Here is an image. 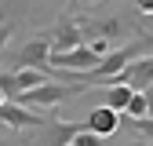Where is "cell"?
<instances>
[{
    "label": "cell",
    "mask_w": 153,
    "mask_h": 146,
    "mask_svg": "<svg viewBox=\"0 0 153 146\" xmlns=\"http://www.w3.org/2000/svg\"><path fill=\"white\" fill-rule=\"evenodd\" d=\"M146 113H149V110H146V95H142V91H131V99H128V106H124L120 117L135 121V117H146Z\"/></svg>",
    "instance_id": "8fae6325"
},
{
    "label": "cell",
    "mask_w": 153,
    "mask_h": 146,
    "mask_svg": "<svg viewBox=\"0 0 153 146\" xmlns=\"http://www.w3.org/2000/svg\"><path fill=\"white\" fill-rule=\"evenodd\" d=\"M69 146H109V139H102V135L88 132V128H80V132L73 135V142H69Z\"/></svg>",
    "instance_id": "7c38bea8"
},
{
    "label": "cell",
    "mask_w": 153,
    "mask_h": 146,
    "mask_svg": "<svg viewBox=\"0 0 153 146\" xmlns=\"http://www.w3.org/2000/svg\"><path fill=\"white\" fill-rule=\"evenodd\" d=\"M48 55H51L48 33H36V36H29L26 44H18L11 51V66L7 69H44V73H51L48 69Z\"/></svg>",
    "instance_id": "7a4b0ae2"
},
{
    "label": "cell",
    "mask_w": 153,
    "mask_h": 146,
    "mask_svg": "<svg viewBox=\"0 0 153 146\" xmlns=\"http://www.w3.org/2000/svg\"><path fill=\"white\" fill-rule=\"evenodd\" d=\"M84 128L95 132V135H102V139H109V135L120 128V113H117V110H109V106H95L91 113L84 117Z\"/></svg>",
    "instance_id": "9c48e42d"
},
{
    "label": "cell",
    "mask_w": 153,
    "mask_h": 146,
    "mask_svg": "<svg viewBox=\"0 0 153 146\" xmlns=\"http://www.w3.org/2000/svg\"><path fill=\"white\" fill-rule=\"evenodd\" d=\"M48 117H55V113H48ZM48 117L40 113V110L18 106L15 99H4V102H0V124L11 128V132H36V128H40Z\"/></svg>",
    "instance_id": "5b68a950"
},
{
    "label": "cell",
    "mask_w": 153,
    "mask_h": 146,
    "mask_svg": "<svg viewBox=\"0 0 153 146\" xmlns=\"http://www.w3.org/2000/svg\"><path fill=\"white\" fill-rule=\"evenodd\" d=\"M99 4H102V0H66V11H73V15L76 11H80V15H91Z\"/></svg>",
    "instance_id": "5bb4252c"
},
{
    "label": "cell",
    "mask_w": 153,
    "mask_h": 146,
    "mask_svg": "<svg viewBox=\"0 0 153 146\" xmlns=\"http://www.w3.org/2000/svg\"><path fill=\"white\" fill-rule=\"evenodd\" d=\"M84 91H95V88H84V84H66V80H44L22 95H15L18 106H29V110H44V113H59V106L69 102L73 95H84Z\"/></svg>",
    "instance_id": "6da1fadb"
},
{
    "label": "cell",
    "mask_w": 153,
    "mask_h": 146,
    "mask_svg": "<svg viewBox=\"0 0 153 146\" xmlns=\"http://www.w3.org/2000/svg\"><path fill=\"white\" fill-rule=\"evenodd\" d=\"M29 22V0H0V51H7L11 36Z\"/></svg>",
    "instance_id": "8992f818"
},
{
    "label": "cell",
    "mask_w": 153,
    "mask_h": 146,
    "mask_svg": "<svg viewBox=\"0 0 153 146\" xmlns=\"http://www.w3.org/2000/svg\"><path fill=\"white\" fill-rule=\"evenodd\" d=\"M109 84H128V88H135V91L153 88V55H139V59H131Z\"/></svg>",
    "instance_id": "52a82bcc"
},
{
    "label": "cell",
    "mask_w": 153,
    "mask_h": 146,
    "mask_svg": "<svg viewBox=\"0 0 153 146\" xmlns=\"http://www.w3.org/2000/svg\"><path fill=\"white\" fill-rule=\"evenodd\" d=\"M131 132L139 139H146V142H153V117H135L131 121Z\"/></svg>",
    "instance_id": "4fadbf2b"
},
{
    "label": "cell",
    "mask_w": 153,
    "mask_h": 146,
    "mask_svg": "<svg viewBox=\"0 0 153 146\" xmlns=\"http://www.w3.org/2000/svg\"><path fill=\"white\" fill-rule=\"evenodd\" d=\"M99 91H102V106L124 113V106H128V99H131L135 88H128V84H106V88H99Z\"/></svg>",
    "instance_id": "30bf717a"
},
{
    "label": "cell",
    "mask_w": 153,
    "mask_h": 146,
    "mask_svg": "<svg viewBox=\"0 0 153 146\" xmlns=\"http://www.w3.org/2000/svg\"><path fill=\"white\" fill-rule=\"evenodd\" d=\"M99 59H102V55L95 51V48H88V44H76V48H69V51H51V55H48V69L88 73V69H95V66H99Z\"/></svg>",
    "instance_id": "3957f363"
},
{
    "label": "cell",
    "mask_w": 153,
    "mask_h": 146,
    "mask_svg": "<svg viewBox=\"0 0 153 146\" xmlns=\"http://www.w3.org/2000/svg\"><path fill=\"white\" fill-rule=\"evenodd\" d=\"M131 4H135V11L142 18H153V0H131Z\"/></svg>",
    "instance_id": "2e32d148"
},
{
    "label": "cell",
    "mask_w": 153,
    "mask_h": 146,
    "mask_svg": "<svg viewBox=\"0 0 153 146\" xmlns=\"http://www.w3.org/2000/svg\"><path fill=\"white\" fill-rule=\"evenodd\" d=\"M0 102H4V91H0Z\"/></svg>",
    "instance_id": "ac0fdd59"
},
{
    "label": "cell",
    "mask_w": 153,
    "mask_h": 146,
    "mask_svg": "<svg viewBox=\"0 0 153 146\" xmlns=\"http://www.w3.org/2000/svg\"><path fill=\"white\" fill-rule=\"evenodd\" d=\"M120 146H153V142H146V139H139V142H135V139H128V142H120Z\"/></svg>",
    "instance_id": "e0dca14e"
},
{
    "label": "cell",
    "mask_w": 153,
    "mask_h": 146,
    "mask_svg": "<svg viewBox=\"0 0 153 146\" xmlns=\"http://www.w3.org/2000/svg\"><path fill=\"white\" fill-rule=\"evenodd\" d=\"M80 121H59V113L55 117H48L36 132H40V139H44V146H69L73 142V135L80 132Z\"/></svg>",
    "instance_id": "ba28073f"
},
{
    "label": "cell",
    "mask_w": 153,
    "mask_h": 146,
    "mask_svg": "<svg viewBox=\"0 0 153 146\" xmlns=\"http://www.w3.org/2000/svg\"><path fill=\"white\" fill-rule=\"evenodd\" d=\"M48 33V44L51 51H69L76 44H84V29H80V15H73V11H62L59 18H55V26L44 29Z\"/></svg>",
    "instance_id": "277c9868"
},
{
    "label": "cell",
    "mask_w": 153,
    "mask_h": 146,
    "mask_svg": "<svg viewBox=\"0 0 153 146\" xmlns=\"http://www.w3.org/2000/svg\"><path fill=\"white\" fill-rule=\"evenodd\" d=\"M0 146H36V142H33V139H26L22 132H11V139H4Z\"/></svg>",
    "instance_id": "9a60e30c"
}]
</instances>
